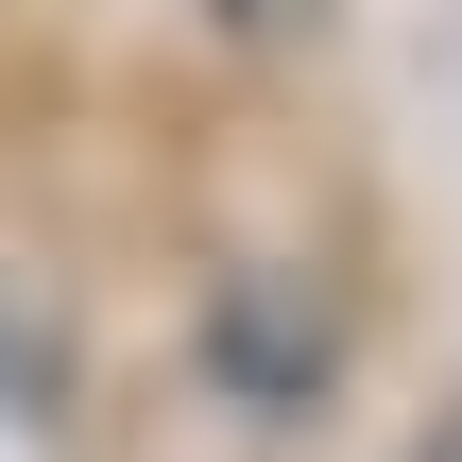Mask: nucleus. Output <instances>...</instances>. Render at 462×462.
Returning a JSON list of instances; mask_svg holds the SVG:
<instances>
[{"instance_id":"nucleus-1","label":"nucleus","mask_w":462,"mask_h":462,"mask_svg":"<svg viewBox=\"0 0 462 462\" xmlns=\"http://www.w3.org/2000/svg\"><path fill=\"white\" fill-rule=\"evenodd\" d=\"M326 360H343V326H326L309 274H223V309H206V377H223L240 411H309Z\"/></svg>"},{"instance_id":"nucleus-2","label":"nucleus","mask_w":462,"mask_h":462,"mask_svg":"<svg viewBox=\"0 0 462 462\" xmlns=\"http://www.w3.org/2000/svg\"><path fill=\"white\" fill-rule=\"evenodd\" d=\"M206 17H223V34H240V51H274V34H309V17H326V0H206Z\"/></svg>"},{"instance_id":"nucleus-3","label":"nucleus","mask_w":462,"mask_h":462,"mask_svg":"<svg viewBox=\"0 0 462 462\" xmlns=\"http://www.w3.org/2000/svg\"><path fill=\"white\" fill-rule=\"evenodd\" d=\"M411 462H462V394H446V411H429V429H411Z\"/></svg>"}]
</instances>
